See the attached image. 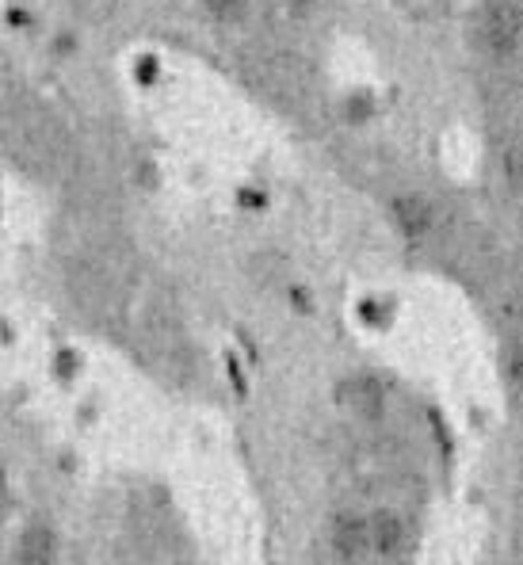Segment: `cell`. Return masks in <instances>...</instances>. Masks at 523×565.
<instances>
[{"label":"cell","mask_w":523,"mask_h":565,"mask_svg":"<svg viewBox=\"0 0 523 565\" xmlns=\"http://www.w3.org/2000/svg\"><path fill=\"white\" fill-rule=\"evenodd\" d=\"M214 15H237L241 12V0H206Z\"/></svg>","instance_id":"5b68a950"},{"label":"cell","mask_w":523,"mask_h":565,"mask_svg":"<svg viewBox=\"0 0 523 565\" xmlns=\"http://www.w3.org/2000/svg\"><path fill=\"white\" fill-rule=\"evenodd\" d=\"M520 28H523V20L509 0H493V4H485V12H481V39H485L497 54H509V50L520 43Z\"/></svg>","instance_id":"6da1fadb"},{"label":"cell","mask_w":523,"mask_h":565,"mask_svg":"<svg viewBox=\"0 0 523 565\" xmlns=\"http://www.w3.org/2000/svg\"><path fill=\"white\" fill-rule=\"evenodd\" d=\"M371 543H375V551L382 554H394L397 546H402V523L394 516H375L371 520Z\"/></svg>","instance_id":"277c9868"},{"label":"cell","mask_w":523,"mask_h":565,"mask_svg":"<svg viewBox=\"0 0 523 565\" xmlns=\"http://www.w3.org/2000/svg\"><path fill=\"white\" fill-rule=\"evenodd\" d=\"M54 554H57V543H54V535H50L46 527H28L23 531V539H20V558L28 562V565H50L54 562Z\"/></svg>","instance_id":"7a4b0ae2"},{"label":"cell","mask_w":523,"mask_h":565,"mask_svg":"<svg viewBox=\"0 0 523 565\" xmlns=\"http://www.w3.org/2000/svg\"><path fill=\"white\" fill-rule=\"evenodd\" d=\"M512 379H516L520 386H523V340L516 344V352H512Z\"/></svg>","instance_id":"8992f818"},{"label":"cell","mask_w":523,"mask_h":565,"mask_svg":"<svg viewBox=\"0 0 523 565\" xmlns=\"http://www.w3.org/2000/svg\"><path fill=\"white\" fill-rule=\"evenodd\" d=\"M397 222H402L409 234H425L431 226V206L425 199H402V203H397Z\"/></svg>","instance_id":"3957f363"}]
</instances>
